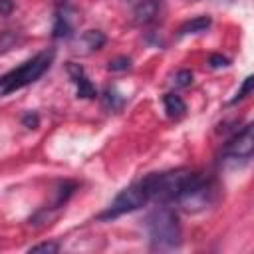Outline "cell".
Returning a JSON list of instances; mask_svg holds the SVG:
<instances>
[{
	"mask_svg": "<svg viewBox=\"0 0 254 254\" xmlns=\"http://www.w3.org/2000/svg\"><path fill=\"white\" fill-rule=\"evenodd\" d=\"M14 8V2L12 0H0V16H8Z\"/></svg>",
	"mask_w": 254,
	"mask_h": 254,
	"instance_id": "7402d4cb",
	"label": "cell"
},
{
	"mask_svg": "<svg viewBox=\"0 0 254 254\" xmlns=\"http://www.w3.org/2000/svg\"><path fill=\"white\" fill-rule=\"evenodd\" d=\"M159 2L157 0H141L137 6H135V10H133V20H135V24H139V26H147V24H151L157 16H159Z\"/></svg>",
	"mask_w": 254,
	"mask_h": 254,
	"instance_id": "9c48e42d",
	"label": "cell"
},
{
	"mask_svg": "<svg viewBox=\"0 0 254 254\" xmlns=\"http://www.w3.org/2000/svg\"><path fill=\"white\" fill-rule=\"evenodd\" d=\"M192 171L189 169H175V171H165V173H153L141 179V185L149 196V200H159V202H173L179 192L185 189V185L192 179Z\"/></svg>",
	"mask_w": 254,
	"mask_h": 254,
	"instance_id": "3957f363",
	"label": "cell"
},
{
	"mask_svg": "<svg viewBox=\"0 0 254 254\" xmlns=\"http://www.w3.org/2000/svg\"><path fill=\"white\" fill-rule=\"evenodd\" d=\"M147 232L149 240L155 248H179L183 242V230L179 216L173 208L169 206H159L147 216Z\"/></svg>",
	"mask_w": 254,
	"mask_h": 254,
	"instance_id": "7a4b0ae2",
	"label": "cell"
},
{
	"mask_svg": "<svg viewBox=\"0 0 254 254\" xmlns=\"http://www.w3.org/2000/svg\"><path fill=\"white\" fill-rule=\"evenodd\" d=\"M163 105H165V111H167V115H169L171 119H179V117H183L185 111H187V103H185L183 97L177 95V93H167V95L163 97Z\"/></svg>",
	"mask_w": 254,
	"mask_h": 254,
	"instance_id": "30bf717a",
	"label": "cell"
},
{
	"mask_svg": "<svg viewBox=\"0 0 254 254\" xmlns=\"http://www.w3.org/2000/svg\"><path fill=\"white\" fill-rule=\"evenodd\" d=\"M22 123H24L26 127H30V129H36V127H38V123H40V117H38V113L28 111V113L22 117Z\"/></svg>",
	"mask_w": 254,
	"mask_h": 254,
	"instance_id": "44dd1931",
	"label": "cell"
},
{
	"mask_svg": "<svg viewBox=\"0 0 254 254\" xmlns=\"http://www.w3.org/2000/svg\"><path fill=\"white\" fill-rule=\"evenodd\" d=\"M145 202H149V196H147V192H145V189L139 181V183H133L127 189H123L97 218H101V220L117 218L121 214H127V212H133V210L141 208Z\"/></svg>",
	"mask_w": 254,
	"mask_h": 254,
	"instance_id": "5b68a950",
	"label": "cell"
},
{
	"mask_svg": "<svg viewBox=\"0 0 254 254\" xmlns=\"http://www.w3.org/2000/svg\"><path fill=\"white\" fill-rule=\"evenodd\" d=\"M52 62H54V50H44V52L36 54L34 58L26 60L22 65L0 75V97L10 95L12 91H18V89L34 83L36 79H40L50 69Z\"/></svg>",
	"mask_w": 254,
	"mask_h": 254,
	"instance_id": "6da1fadb",
	"label": "cell"
},
{
	"mask_svg": "<svg viewBox=\"0 0 254 254\" xmlns=\"http://www.w3.org/2000/svg\"><path fill=\"white\" fill-rule=\"evenodd\" d=\"M79 42H81L83 48H87V52H95V50H101V48L105 46L107 38H105V34L99 32V30H87V32L81 34Z\"/></svg>",
	"mask_w": 254,
	"mask_h": 254,
	"instance_id": "7c38bea8",
	"label": "cell"
},
{
	"mask_svg": "<svg viewBox=\"0 0 254 254\" xmlns=\"http://www.w3.org/2000/svg\"><path fill=\"white\" fill-rule=\"evenodd\" d=\"M252 85H254V77H252V75H248V77L242 81V85H240V89L236 91V95L230 99V105H234V103H238V101L246 99V97L252 93Z\"/></svg>",
	"mask_w": 254,
	"mask_h": 254,
	"instance_id": "2e32d148",
	"label": "cell"
},
{
	"mask_svg": "<svg viewBox=\"0 0 254 254\" xmlns=\"http://www.w3.org/2000/svg\"><path fill=\"white\" fill-rule=\"evenodd\" d=\"M230 62H228V58H224V56H220V54H210L208 56V65L212 67V69H220V67H226Z\"/></svg>",
	"mask_w": 254,
	"mask_h": 254,
	"instance_id": "d6986e66",
	"label": "cell"
},
{
	"mask_svg": "<svg viewBox=\"0 0 254 254\" xmlns=\"http://www.w3.org/2000/svg\"><path fill=\"white\" fill-rule=\"evenodd\" d=\"M212 200H214V185L206 177L194 173L173 202H177L185 212H198L210 206Z\"/></svg>",
	"mask_w": 254,
	"mask_h": 254,
	"instance_id": "277c9868",
	"label": "cell"
},
{
	"mask_svg": "<svg viewBox=\"0 0 254 254\" xmlns=\"http://www.w3.org/2000/svg\"><path fill=\"white\" fill-rule=\"evenodd\" d=\"M129 67H131V58H127V56H117V58L109 60V64H107L109 71H125Z\"/></svg>",
	"mask_w": 254,
	"mask_h": 254,
	"instance_id": "ac0fdd59",
	"label": "cell"
},
{
	"mask_svg": "<svg viewBox=\"0 0 254 254\" xmlns=\"http://www.w3.org/2000/svg\"><path fill=\"white\" fill-rule=\"evenodd\" d=\"M101 101H103V107L109 109V111H119L123 107V103H125L123 95L115 87H107L103 91V95H101Z\"/></svg>",
	"mask_w": 254,
	"mask_h": 254,
	"instance_id": "4fadbf2b",
	"label": "cell"
},
{
	"mask_svg": "<svg viewBox=\"0 0 254 254\" xmlns=\"http://www.w3.org/2000/svg\"><path fill=\"white\" fill-rule=\"evenodd\" d=\"M171 83H173L175 87H189V85L192 83V71H190V69H181V71H177V73L173 75Z\"/></svg>",
	"mask_w": 254,
	"mask_h": 254,
	"instance_id": "e0dca14e",
	"label": "cell"
},
{
	"mask_svg": "<svg viewBox=\"0 0 254 254\" xmlns=\"http://www.w3.org/2000/svg\"><path fill=\"white\" fill-rule=\"evenodd\" d=\"M75 190V185L73 183H69V181H65V183H62L60 187H58V192H56V202H54V208H58V206H62L67 198H69V194Z\"/></svg>",
	"mask_w": 254,
	"mask_h": 254,
	"instance_id": "9a60e30c",
	"label": "cell"
},
{
	"mask_svg": "<svg viewBox=\"0 0 254 254\" xmlns=\"http://www.w3.org/2000/svg\"><path fill=\"white\" fill-rule=\"evenodd\" d=\"M65 69H67L69 79H71V81L75 83V87H77V97H81V99H93V97L97 95L93 83L89 81V77L85 75V71H83V67H81L79 64L67 62Z\"/></svg>",
	"mask_w": 254,
	"mask_h": 254,
	"instance_id": "52a82bcc",
	"label": "cell"
},
{
	"mask_svg": "<svg viewBox=\"0 0 254 254\" xmlns=\"http://www.w3.org/2000/svg\"><path fill=\"white\" fill-rule=\"evenodd\" d=\"M60 250V244L58 242H42V244H36L30 248V252H46V254H52V252H58Z\"/></svg>",
	"mask_w": 254,
	"mask_h": 254,
	"instance_id": "ffe728a7",
	"label": "cell"
},
{
	"mask_svg": "<svg viewBox=\"0 0 254 254\" xmlns=\"http://www.w3.org/2000/svg\"><path fill=\"white\" fill-rule=\"evenodd\" d=\"M212 20L208 16H196L192 20H187L181 28H179V36H189V34H200V32H206L210 28Z\"/></svg>",
	"mask_w": 254,
	"mask_h": 254,
	"instance_id": "8fae6325",
	"label": "cell"
},
{
	"mask_svg": "<svg viewBox=\"0 0 254 254\" xmlns=\"http://www.w3.org/2000/svg\"><path fill=\"white\" fill-rule=\"evenodd\" d=\"M73 32V20H71V10L67 6H60L56 18H54V26H52V36L54 38H67Z\"/></svg>",
	"mask_w": 254,
	"mask_h": 254,
	"instance_id": "ba28073f",
	"label": "cell"
},
{
	"mask_svg": "<svg viewBox=\"0 0 254 254\" xmlns=\"http://www.w3.org/2000/svg\"><path fill=\"white\" fill-rule=\"evenodd\" d=\"M254 149V137H252V125H244L242 131H238L226 145H224V157L226 159H242L248 161L252 157Z\"/></svg>",
	"mask_w": 254,
	"mask_h": 254,
	"instance_id": "8992f818",
	"label": "cell"
},
{
	"mask_svg": "<svg viewBox=\"0 0 254 254\" xmlns=\"http://www.w3.org/2000/svg\"><path fill=\"white\" fill-rule=\"evenodd\" d=\"M18 42H20V32H16V30H4V32H0V56L6 54V52H10Z\"/></svg>",
	"mask_w": 254,
	"mask_h": 254,
	"instance_id": "5bb4252c",
	"label": "cell"
}]
</instances>
